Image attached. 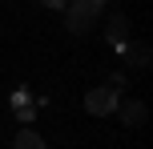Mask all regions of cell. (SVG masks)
Segmentation results:
<instances>
[{"label": "cell", "instance_id": "6da1fadb", "mask_svg": "<svg viewBox=\"0 0 153 149\" xmlns=\"http://www.w3.org/2000/svg\"><path fill=\"white\" fill-rule=\"evenodd\" d=\"M101 8H105V0H69V4H65V20H69V32L85 36V32L97 24Z\"/></svg>", "mask_w": 153, "mask_h": 149}, {"label": "cell", "instance_id": "7a4b0ae2", "mask_svg": "<svg viewBox=\"0 0 153 149\" xmlns=\"http://www.w3.org/2000/svg\"><path fill=\"white\" fill-rule=\"evenodd\" d=\"M117 101H121V97H117V89H113V85H101V89H93V93L85 97V109H89L93 117H105V113L117 109Z\"/></svg>", "mask_w": 153, "mask_h": 149}, {"label": "cell", "instance_id": "3957f363", "mask_svg": "<svg viewBox=\"0 0 153 149\" xmlns=\"http://www.w3.org/2000/svg\"><path fill=\"white\" fill-rule=\"evenodd\" d=\"M113 113H121L125 129H141V125H145V117H149V109H145L141 101H117Z\"/></svg>", "mask_w": 153, "mask_h": 149}, {"label": "cell", "instance_id": "277c9868", "mask_svg": "<svg viewBox=\"0 0 153 149\" xmlns=\"http://www.w3.org/2000/svg\"><path fill=\"white\" fill-rule=\"evenodd\" d=\"M121 53H125V61H129L133 69H145V64H149V56H153V48H149V44H129V40H125V44H121Z\"/></svg>", "mask_w": 153, "mask_h": 149}, {"label": "cell", "instance_id": "5b68a950", "mask_svg": "<svg viewBox=\"0 0 153 149\" xmlns=\"http://www.w3.org/2000/svg\"><path fill=\"white\" fill-rule=\"evenodd\" d=\"M125 32H129V16H125V12H113V16H109V40H113L117 48L125 44Z\"/></svg>", "mask_w": 153, "mask_h": 149}, {"label": "cell", "instance_id": "8992f818", "mask_svg": "<svg viewBox=\"0 0 153 149\" xmlns=\"http://www.w3.org/2000/svg\"><path fill=\"white\" fill-rule=\"evenodd\" d=\"M12 149H45V141H40L32 129H20V133H16V141H12Z\"/></svg>", "mask_w": 153, "mask_h": 149}, {"label": "cell", "instance_id": "52a82bcc", "mask_svg": "<svg viewBox=\"0 0 153 149\" xmlns=\"http://www.w3.org/2000/svg\"><path fill=\"white\" fill-rule=\"evenodd\" d=\"M32 113H36V109H32V101H24V105H16V117H20V121H32Z\"/></svg>", "mask_w": 153, "mask_h": 149}, {"label": "cell", "instance_id": "ba28073f", "mask_svg": "<svg viewBox=\"0 0 153 149\" xmlns=\"http://www.w3.org/2000/svg\"><path fill=\"white\" fill-rule=\"evenodd\" d=\"M24 101H32V97H28V89H16V93H12V105H24Z\"/></svg>", "mask_w": 153, "mask_h": 149}, {"label": "cell", "instance_id": "9c48e42d", "mask_svg": "<svg viewBox=\"0 0 153 149\" xmlns=\"http://www.w3.org/2000/svg\"><path fill=\"white\" fill-rule=\"evenodd\" d=\"M40 4H45V8H65L69 0H40Z\"/></svg>", "mask_w": 153, "mask_h": 149}]
</instances>
